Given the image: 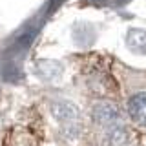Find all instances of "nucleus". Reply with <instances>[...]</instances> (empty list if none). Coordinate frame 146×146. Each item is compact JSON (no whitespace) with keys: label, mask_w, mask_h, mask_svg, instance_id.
Wrapping results in <instances>:
<instances>
[{"label":"nucleus","mask_w":146,"mask_h":146,"mask_svg":"<svg viewBox=\"0 0 146 146\" xmlns=\"http://www.w3.org/2000/svg\"><path fill=\"white\" fill-rule=\"evenodd\" d=\"M49 111L55 121H58L60 124H68V122H79L80 119V110L73 100L68 99H57L51 102Z\"/></svg>","instance_id":"obj_1"},{"label":"nucleus","mask_w":146,"mask_h":146,"mask_svg":"<svg viewBox=\"0 0 146 146\" xmlns=\"http://www.w3.org/2000/svg\"><path fill=\"white\" fill-rule=\"evenodd\" d=\"M91 117H93V121L97 124L104 126V128L121 124V119H122L119 108L113 102H108V100H102V102L95 104L93 110H91Z\"/></svg>","instance_id":"obj_2"},{"label":"nucleus","mask_w":146,"mask_h":146,"mask_svg":"<svg viewBox=\"0 0 146 146\" xmlns=\"http://www.w3.org/2000/svg\"><path fill=\"white\" fill-rule=\"evenodd\" d=\"M128 113L139 126H146V91H137L128 100Z\"/></svg>","instance_id":"obj_3"},{"label":"nucleus","mask_w":146,"mask_h":146,"mask_svg":"<svg viewBox=\"0 0 146 146\" xmlns=\"http://www.w3.org/2000/svg\"><path fill=\"white\" fill-rule=\"evenodd\" d=\"M62 70H64L62 64L55 62V60H40V62H36V66H35L36 75H38L40 79H44V80L58 79V77L62 75Z\"/></svg>","instance_id":"obj_4"},{"label":"nucleus","mask_w":146,"mask_h":146,"mask_svg":"<svg viewBox=\"0 0 146 146\" xmlns=\"http://www.w3.org/2000/svg\"><path fill=\"white\" fill-rule=\"evenodd\" d=\"M106 146H130V133L126 131L124 126L115 124L106 128Z\"/></svg>","instance_id":"obj_5"},{"label":"nucleus","mask_w":146,"mask_h":146,"mask_svg":"<svg viewBox=\"0 0 146 146\" xmlns=\"http://www.w3.org/2000/svg\"><path fill=\"white\" fill-rule=\"evenodd\" d=\"M126 44L133 53L146 55V29H139V27L130 29L126 35Z\"/></svg>","instance_id":"obj_6"},{"label":"nucleus","mask_w":146,"mask_h":146,"mask_svg":"<svg viewBox=\"0 0 146 146\" xmlns=\"http://www.w3.org/2000/svg\"><path fill=\"white\" fill-rule=\"evenodd\" d=\"M62 135L66 137L68 141H77L80 137V126L77 122H68V124H62L60 128Z\"/></svg>","instance_id":"obj_7"}]
</instances>
